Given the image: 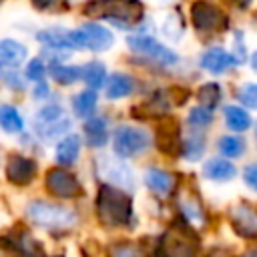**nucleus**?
<instances>
[{
  "label": "nucleus",
  "mask_w": 257,
  "mask_h": 257,
  "mask_svg": "<svg viewBox=\"0 0 257 257\" xmlns=\"http://www.w3.org/2000/svg\"><path fill=\"white\" fill-rule=\"evenodd\" d=\"M32 42L36 44V52L50 64L74 60V50L70 42V26L66 24H42L32 28Z\"/></svg>",
  "instance_id": "obj_15"
},
{
  "label": "nucleus",
  "mask_w": 257,
  "mask_h": 257,
  "mask_svg": "<svg viewBox=\"0 0 257 257\" xmlns=\"http://www.w3.org/2000/svg\"><path fill=\"white\" fill-rule=\"evenodd\" d=\"M0 235L10 247L14 257H50L52 255L46 239L40 233H36L32 227L22 223L20 219H14Z\"/></svg>",
  "instance_id": "obj_17"
},
{
  "label": "nucleus",
  "mask_w": 257,
  "mask_h": 257,
  "mask_svg": "<svg viewBox=\"0 0 257 257\" xmlns=\"http://www.w3.org/2000/svg\"><path fill=\"white\" fill-rule=\"evenodd\" d=\"M28 4L32 6L34 12L44 16H60L72 10L64 0H28Z\"/></svg>",
  "instance_id": "obj_38"
},
{
  "label": "nucleus",
  "mask_w": 257,
  "mask_h": 257,
  "mask_svg": "<svg viewBox=\"0 0 257 257\" xmlns=\"http://www.w3.org/2000/svg\"><path fill=\"white\" fill-rule=\"evenodd\" d=\"M237 64V60L233 58V54L229 52V48L221 46V44H207L199 56H197V68L209 76H223L229 70H233Z\"/></svg>",
  "instance_id": "obj_22"
},
{
  "label": "nucleus",
  "mask_w": 257,
  "mask_h": 257,
  "mask_svg": "<svg viewBox=\"0 0 257 257\" xmlns=\"http://www.w3.org/2000/svg\"><path fill=\"white\" fill-rule=\"evenodd\" d=\"M108 74L110 66L102 56H86L80 60V86L100 92Z\"/></svg>",
  "instance_id": "obj_28"
},
{
  "label": "nucleus",
  "mask_w": 257,
  "mask_h": 257,
  "mask_svg": "<svg viewBox=\"0 0 257 257\" xmlns=\"http://www.w3.org/2000/svg\"><path fill=\"white\" fill-rule=\"evenodd\" d=\"M171 207H173V217L171 219L189 227L197 235L207 229V225H209L207 207H205L201 195L193 187H189L187 183H181L175 197L171 199Z\"/></svg>",
  "instance_id": "obj_16"
},
{
  "label": "nucleus",
  "mask_w": 257,
  "mask_h": 257,
  "mask_svg": "<svg viewBox=\"0 0 257 257\" xmlns=\"http://www.w3.org/2000/svg\"><path fill=\"white\" fill-rule=\"evenodd\" d=\"M189 30V22H187V12L183 6L175 4L171 8H167L161 18H157V34L159 38H163L167 44L175 46L179 42H183L185 34Z\"/></svg>",
  "instance_id": "obj_24"
},
{
  "label": "nucleus",
  "mask_w": 257,
  "mask_h": 257,
  "mask_svg": "<svg viewBox=\"0 0 257 257\" xmlns=\"http://www.w3.org/2000/svg\"><path fill=\"white\" fill-rule=\"evenodd\" d=\"M139 183H141V189L147 193V199L171 203L183 179L179 171H175L171 165L149 159L139 165Z\"/></svg>",
  "instance_id": "obj_14"
},
{
  "label": "nucleus",
  "mask_w": 257,
  "mask_h": 257,
  "mask_svg": "<svg viewBox=\"0 0 257 257\" xmlns=\"http://www.w3.org/2000/svg\"><path fill=\"white\" fill-rule=\"evenodd\" d=\"M102 257H153V235H114L104 241Z\"/></svg>",
  "instance_id": "obj_20"
},
{
  "label": "nucleus",
  "mask_w": 257,
  "mask_h": 257,
  "mask_svg": "<svg viewBox=\"0 0 257 257\" xmlns=\"http://www.w3.org/2000/svg\"><path fill=\"white\" fill-rule=\"evenodd\" d=\"M205 257H235V255L229 249H225V247H211L205 253Z\"/></svg>",
  "instance_id": "obj_42"
},
{
  "label": "nucleus",
  "mask_w": 257,
  "mask_h": 257,
  "mask_svg": "<svg viewBox=\"0 0 257 257\" xmlns=\"http://www.w3.org/2000/svg\"><path fill=\"white\" fill-rule=\"evenodd\" d=\"M197 104L201 106H207L211 110H215L219 104H221V98H223V88L217 80H207V82H201L195 92H193Z\"/></svg>",
  "instance_id": "obj_33"
},
{
  "label": "nucleus",
  "mask_w": 257,
  "mask_h": 257,
  "mask_svg": "<svg viewBox=\"0 0 257 257\" xmlns=\"http://www.w3.org/2000/svg\"><path fill=\"white\" fill-rule=\"evenodd\" d=\"M231 227L237 235L245 239H257V209L245 203H239L229 213Z\"/></svg>",
  "instance_id": "obj_29"
},
{
  "label": "nucleus",
  "mask_w": 257,
  "mask_h": 257,
  "mask_svg": "<svg viewBox=\"0 0 257 257\" xmlns=\"http://www.w3.org/2000/svg\"><path fill=\"white\" fill-rule=\"evenodd\" d=\"M153 78L143 76L141 72L133 70L131 66L122 64L116 68H110V74L100 90L104 106H118V104H131L137 100L149 86Z\"/></svg>",
  "instance_id": "obj_13"
},
{
  "label": "nucleus",
  "mask_w": 257,
  "mask_h": 257,
  "mask_svg": "<svg viewBox=\"0 0 257 257\" xmlns=\"http://www.w3.org/2000/svg\"><path fill=\"white\" fill-rule=\"evenodd\" d=\"M28 122H30V133L46 149H50L56 141H60L68 133L76 131V126H78L66 108L64 94H60L44 104L32 106V110L28 112Z\"/></svg>",
  "instance_id": "obj_7"
},
{
  "label": "nucleus",
  "mask_w": 257,
  "mask_h": 257,
  "mask_svg": "<svg viewBox=\"0 0 257 257\" xmlns=\"http://www.w3.org/2000/svg\"><path fill=\"white\" fill-rule=\"evenodd\" d=\"M70 42L74 54L104 56L116 48L118 34L100 20L80 18L74 26H70Z\"/></svg>",
  "instance_id": "obj_11"
},
{
  "label": "nucleus",
  "mask_w": 257,
  "mask_h": 257,
  "mask_svg": "<svg viewBox=\"0 0 257 257\" xmlns=\"http://www.w3.org/2000/svg\"><path fill=\"white\" fill-rule=\"evenodd\" d=\"M64 2H66V4L70 6V8H78V6H80V4L84 2V0H64Z\"/></svg>",
  "instance_id": "obj_45"
},
{
  "label": "nucleus",
  "mask_w": 257,
  "mask_h": 257,
  "mask_svg": "<svg viewBox=\"0 0 257 257\" xmlns=\"http://www.w3.org/2000/svg\"><path fill=\"white\" fill-rule=\"evenodd\" d=\"M223 120H225V126L233 133H243L251 124L249 112L237 104H225L223 106Z\"/></svg>",
  "instance_id": "obj_34"
},
{
  "label": "nucleus",
  "mask_w": 257,
  "mask_h": 257,
  "mask_svg": "<svg viewBox=\"0 0 257 257\" xmlns=\"http://www.w3.org/2000/svg\"><path fill=\"white\" fill-rule=\"evenodd\" d=\"M153 257H201V241L195 231L169 219L153 235Z\"/></svg>",
  "instance_id": "obj_12"
},
{
  "label": "nucleus",
  "mask_w": 257,
  "mask_h": 257,
  "mask_svg": "<svg viewBox=\"0 0 257 257\" xmlns=\"http://www.w3.org/2000/svg\"><path fill=\"white\" fill-rule=\"evenodd\" d=\"M0 257H14L12 251H10V247H8L6 241L2 239V235H0Z\"/></svg>",
  "instance_id": "obj_43"
},
{
  "label": "nucleus",
  "mask_w": 257,
  "mask_h": 257,
  "mask_svg": "<svg viewBox=\"0 0 257 257\" xmlns=\"http://www.w3.org/2000/svg\"><path fill=\"white\" fill-rule=\"evenodd\" d=\"M48 151H50V163L66 169H80L88 159V153L78 128L62 137L60 141H56Z\"/></svg>",
  "instance_id": "obj_19"
},
{
  "label": "nucleus",
  "mask_w": 257,
  "mask_h": 257,
  "mask_svg": "<svg viewBox=\"0 0 257 257\" xmlns=\"http://www.w3.org/2000/svg\"><path fill=\"white\" fill-rule=\"evenodd\" d=\"M245 257H257V249H251V251H247V253H245Z\"/></svg>",
  "instance_id": "obj_46"
},
{
  "label": "nucleus",
  "mask_w": 257,
  "mask_h": 257,
  "mask_svg": "<svg viewBox=\"0 0 257 257\" xmlns=\"http://www.w3.org/2000/svg\"><path fill=\"white\" fill-rule=\"evenodd\" d=\"M48 80L58 92H70L80 86V62L66 60L48 66Z\"/></svg>",
  "instance_id": "obj_27"
},
{
  "label": "nucleus",
  "mask_w": 257,
  "mask_h": 257,
  "mask_svg": "<svg viewBox=\"0 0 257 257\" xmlns=\"http://www.w3.org/2000/svg\"><path fill=\"white\" fill-rule=\"evenodd\" d=\"M235 175V165L225 157H209L201 163V177L211 183H229Z\"/></svg>",
  "instance_id": "obj_30"
},
{
  "label": "nucleus",
  "mask_w": 257,
  "mask_h": 257,
  "mask_svg": "<svg viewBox=\"0 0 257 257\" xmlns=\"http://www.w3.org/2000/svg\"><path fill=\"white\" fill-rule=\"evenodd\" d=\"M22 72H24V76L30 84L40 82V80H48V62L38 52H32L30 58L24 62Z\"/></svg>",
  "instance_id": "obj_35"
},
{
  "label": "nucleus",
  "mask_w": 257,
  "mask_h": 257,
  "mask_svg": "<svg viewBox=\"0 0 257 257\" xmlns=\"http://www.w3.org/2000/svg\"><path fill=\"white\" fill-rule=\"evenodd\" d=\"M249 64H251V68L257 72V50H255V52L249 56Z\"/></svg>",
  "instance_id": "obj_44"
},
{
  "label": "nucleus",
  "mask_w": 257,
  "mask_h": 257,
  "mask_svg": "<svg viewBox=\"0 0 257 257\" xmlns=\"http://www.w3.org/2000/svg\"><path fill=\"white\" fill-rule=\"evenodd\" d=\"M32 50L30 44L20 36H0V64L2 68H22L24 62L30 58Z\"/></svg>",
  "instance_id": "obj_26"
},
{
  "label": "nucleus",
  "mask_w": 257,
  "mask_h": 257,
  "mask_svg": "<svg viewBox=\"0 0 257 257\" xmlns=\"http://www.w3.org/2000/svg\"><path fill=\"white\" fill-rule=\"evenodd\" d=\"M30 88V82L26 80L22 68H6L2 78H0V90L4 94H8V98L12 100H22L26 98Z\"/></svg>",
  "instance_id": "obj_31"
},
{
  "label": "nucleus",
  "mask_w": 257,
  "mask_h": 257,
  "mask_svg": "<svg viewBox=\"0 0 257 257\" xmlns=\"http://www.w3.org/2000/svg\"><path fill=\"white\" fill-rule=\"evenodd\" d=\"M237 100L245 108H255L257 110V82H245L237 90Z\"/></svg>",
  "instance_id": "obj_39"
},
{
  "label": "nucleus",
  "mask_w": 257,
  "mask_h": 257,
  "mask_svg": "<svg viewBox=\"0 0 257 257\" xmlns=\"http://www.w3.org/2000/svg\"><path fill=\"white\" fill-rule=\"evenodd\" d=\"M219 2H229V0H219Z\"/></svg>",
  "instance_id": "obj_50"
},
{
  "label": "nucleus",
  "mask_w": 257,
  "mask_h": 257,
  "mask_svg": "<svg viewBox=\"0 0 257 257\" xmlns=\"http://www.w3.org/2000/svg\"><path fill=\"white\" fill-rule=\"evenodd\" d=\"M185 12L193 34L207 44H211V40H215L217 36L225 34L231 26V14L225 2L219 0H189Z\"/></svg>",
  "instance_id": "obj_10"
},
{
  "label": "nucleus",
  "mask_w": 257,
  "mask_h": 257,
  "mask_svg": "<svg viewBox=\"0 0 257 257\" xmlns=\"http://www.w3.org/2000/svg\"><path fill=\"white\" fill-rule=\"evenodd\" d=\"M38 189L42 195L72 205H86L90 195V181L80 169H66L58 165H44Z\"/></svg>",
  "instance_id": "obj_6"
},
{
  "label": "nucleus",
  "mask_w": 257,
  "mask_h": 257,
  "mask_svg": "<svg viewBox=\"0 0 257 257\" xmlns=\"http://www.w3.org/2000/svg\"><path fill=\"white\" fill-rule=\"evenodd\" d=\"M233 40H231V54H233V58L237 60V64H241V62H245L247 60V48H245V34H243V30H239V28H235L233 32Z\"/></svg>",
  "instance_id": "obj_40"
},
{
  "label": "nucleus",
  "mask_w": 257,
  "mask_h": 257,
  "mask_svg": "<svg viewBox=\"0 0 257 257\" xmlns=\"http://www.w3.org/2000/svg\"><path fill=\"white\" fill-rule=\"evenodd\" d=\"M207 151V133L203 131H193V128H185L181 126V139H179V147H177V157L185 163H201Z\"/></svg>",
  "instance_id": "obj_25"
},
{
  "label": "nucleus",
  "mask_w": 257,
  "mask_h": 257,
  "mask_svg": "<svg viewBox=\"0 0 257 257\" xmlns=\"http://www.w3.org/2000/svg\"><path fill=\"white\" fill-rule=\"evenodd\" d=\"M243 181L249 189L257 191V163H251L243 169Z\"/></svg>",
  "instance_id": "obj_41"
},
{
  "label": "nucleus",
  "mask_w": 257,
  "mask_h": 257,
  "mask_svg": "<svg viewBox=\"0 0 257 257\" xmlns=\"http://www.w3.org/2000/svg\"><path fill=\"white\" fill-rule=\"evenodd\" d=\"M217 151L225 159H239L245 151V143L235 135H223L217 141Z\"/></svg>",
  "instance_id": "obj_37"
},
{
  "label": "nucleus",
  "mask_w": 257,
  "mask_h": 257,
  "mask_svg": "<svg viewBox=\"0 0 257 257\" xmlns=\"http://www.w3.org/2000/svg\"><path fill=\"white\" fill-rule=\"evenodd\" d=\"M108 153L114 157L141 165L149 159H153L155 153V128L149 122L135 120L131 116H116L112 135H110V145Z\"/></svg>",
  "instance_id": "obj_4"
},
{
  "label": "nucleus",
  "mask_w": 257,
  "mask_h": 257,
  "mask_svg": "<svg viewBox=\"0 0 257 257\" xmlns=\"http://www.w3.org/2000/svg\"><path fill=\"white\" fill-rule=\"evenodd\" d=\"M42 161L44 159L24 153L16 147L4 149L0 181L16 193H28L34 187H38V183H40V175L44 169Z\"/></svg>",
  "instance_id": "obj_9"
},
{
  "label": "nucleus",
  "mask_w": 257,
  "mask_h": 257,
  "mask_svg": "<svg viewBox=\"0 0 257 257\" xmlns=\"http://www.w3.org/2000/svg\"><path fill=\"white\" fill-rule=\"evenodd\" d=\"M213 120H215V110H211L207 106H201V104H193V106L187 108V112L181 120V126L207 133V128L213 124Z\"/></svg>",
  "instance_id": "obj_32"
},
{
  "label": "nucleus",
  "mask_w": 257,
  "mask_h": 257,
  "mask_svg": "<svg viewBox=\"0 0 257 257\" xmlns=\"http://www.w3.org/2000/svg\"><path fill=\"white\" fill-rule=\"evenodd\" d=\"M16 219L54 243L82 235L88 225L86 205L60 203L42 193H28L18 205Z\"/></svg>",
  "instance_id": "obj_1"
},
{
  "label": "nucleus",
  "mask_w": 257,
  "mask_h": 257,
  "mask_svg": "<svg viewBox=\"0 0 257 257\" xmlns=\"http://www.w3.org/2000/svg\"><path fill=\"white\" fill-rule=\"evenodd\" d=\"M124 64L147 78L163 80L183 68L181 52L155 32H131L122 36Z\"/></svg>",
  "instance_id": "obj_3"
},
{
  "label": "nucleus",
  "mask_w": 257,
  "mask_h": 257,
  "mask_svg": "<svg viewBox=\"0 0 257 257\" xmlns=\"http://www.w3.org/2000/svg\"><path fill=\"white\" fill-rule=\"evenodd\" d=\"M80 18H94L110 26L118 36L135 32L147 18L145 0H84L78 6Z\"/></svg>",
  "instance_id": "obj_5"
},
{
  "label": "nucleus",
  "mask_w": 257,
  "mask_h": 257,
  "mask_svg": "<svg viewBox=\"0 0 257 257\" xmlns=\"http://www.w3.org/2000/svg\"><path fill=\"white\" fill-rule=\"evenodd\" d=\"M116 116L118 114L114 110H110L108 106H102L96 114L78 122L76 128L82 137V143H84L88 155H98V153L108 151L110 135H112V126H114Z\"/></svg>",
  "instance_id": "obj_18"
},
{
  "label": "nucleus",
  "mask_w": 257,
  "mask_h": 257,
  "mask_svg": "<svg viewBox=\"0 0 257 257\" xmlns=\"http://www.w3.org/2000/svg\"><path fill=\"white\" fill-rule=\"evenodd\" d=\"M86 179L90 185L94 183H106L116 189L128 191V193H139L141 183H139V165L122 161L114 157L112 153L104 151L98 155H88L86 163Z\"/></svg>",
  "instance_id": "obj_8"
},
{
  "label": "nucleus",
  "mask_w": 257,
  "mask_h": 257,
  "mask_svg": "<svg viewBox=\"0 0 257 257\" xmlns=\"http://www.w3.org/2000/svg\"><path fill=\"white\" fill-rule=\"evenodd\" d=\"M60 94H62V92H58V90L50 84V80H40V82L30 84L28 94H26V100H28L32 106H38V104H44V102H48V100L60 96Z\"/></svg>",
  "instance_id": "obj_36"
},
{
  "label": "nucleus",
  "mask_w": 257,
  "mask_h": 257,
  "mask_svg": "<svg viewBox=\"0 0 257 257\" xmlns=\"http://www.w3.org/2000/svg\"><path fill=\"white\" fill-rule=\"evenodd\" d=\"M2 74H4V68H2V64H0V78H2Z\"/></svg>",
  "instance_id": "obj_48"
},
{
  "label": "nucleus",
  "mask_w": 257,
  "mask_h": 257,
  "mask_svg": "<svg viewBox=\"0 0 257 257\" xmlns=\"http://www.w3.org/2000/svg\"><path fill=\"white\" fill-rule=\"evenodd\" d=\"M2 155H4V151L0 149V169H2Z\"/></svg>",
  "instance_id": "obj_47"
},
{
  "label": "nucleus",
  "mask_w": 257,
  "mask_h": 257,
  "mask_svg": "<svg viewBox=\"0 0 257 257\" xmlns=\"http://www.w3.org/2000/svg\"><path fill=\"white\" fill-rule=\"evenodd\" d=\"M86 215L88 225L104 237L133 235L141 231L137 193H128L106 183L90 185Z\"/></svg>",
  "instance_id": "obj_2"
},
{
  "label": "nucleus",
  "mask_w": 257,
  "mask_h": 257,
  "mask_svg": "<svg viewBox=\"0 0 257 257\" xmlns=\"http://www.w3.org/2000/svg\"><path fill=\"white\" fill-rule=\"evenodd\" d=\"M6 2H8V0H0V8H2V6L6 4Z\"/></svg>",
  "instance_id": "obj_49"
},
{
  "label": "nucleus",
  "mask_w": 257,
  "mask_h": 257,
  "mask_svg": "<svg viewBox=\"0 0 257 257\" xmlns=\"http://www.w3.org/2000/svg\"><path fill=\"white\" fill-rule=\"evenodd\" d=\"M28 131V112L24 110L22 102L12 98H0V135L16 141Z\"/></svg>",
  "instance_id": "obj_21"
},
{
  "label": "nucleus",
  "mask_w": 257,
  "mask_h": 257,
  "mask_svg": "<svg viewBox=\"0 0 257 257\" xmlns=\"http://www.w3.org/2000/svg\"><path fill=\"white\" fill-rule=\"evenodd\" d=\"M64 102H66V108H68L70 116L76 120V124L86 120V118H90L92 114H96L104 106L100 92L84 88V86H78V88L70 90L64 96Z\"/></svg>",
  "instance_id": "obj_23"
}]
</instances>
